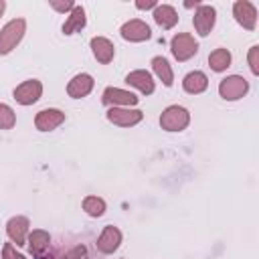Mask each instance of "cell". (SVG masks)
<instances>
[{
  "label": "cell",
  "instance_id": "1",
  "mask_svg": "<svg viewBox=\"0 0 259 259\" xmlns=\"http://www.w3.org/2000/svg\"><path fill=\"white\" fill-rule=\"evenodd\" d=\"M26 32V20L24 18H12L6 22L0 30V55H8L16 49V45L22 40Z\"/></svg>",
  "mask_w": 259,
  "mask_h": 259
},
{
  "label": "cell",
  "instance_id": "2",
  "mask_svg": "<svg viewBox=\"0 0 259 259\" xmlns=\"http://www.w3.org/2000/svg\"><path fill=\"white\" fill-rule=\"evenodd\" d=\"M190 123V111L182 105H168L160 115V125L166 132H182Z\"/></svg>",
  "mask_w": 259,
  "mask_h": 259
},
{
  "label": "cell",
  "instance_id": "3",
  "mask_svg": "<svg viewBox=\"0 0 259 259\" xmlns=\"http://www.w3.org/2000/svg\"><path fill=\"white\" fill-rule=\"evenodd\" d=\"M170 51H172V57L176 61L184 63L198 53V40L190 32H178L170 40Z\"/></svg>",
  "mask_w": 259,
  "mask_h": 259
},
{
  "label": "cell",
  "instance_id": "4",
  "mask_svg": "<svg viewBox=\"0 0 259 259\" xmlns=\"http://www.w3.org/2000/svg\"><path fill=\"white\" fill-rule=\"evenodd\" d=\"M249 91V81L241 75H229L225 79H221L219 83V95L225 101H237L243 99Z\"/></svg>",
  "mask_w": 259,
  "mask_h": 259
},
{
  "label": "cell",
  "instance_id": "5",
  "mask_svg": "<svg viewBox=\"0 0 259 259\" xmlns=\"http://www.w3.org/2000/svg\"><path fill=\"white\" fill-rule=\"evenodd\" d=\"M107 121H111L113 125L119 127H134L144 119V111L142 109H134V107H109L105 113Z\"/></svg>",
  "mask_w": 259,
  "mask_h": 259
},
{
  "label": "cell",
  "instance_id": "6",
  "mask_svg": "<svg viewBox=\"0 0 259 259\" xmlns=\"http://www.w3.org/2000/svg\"><path fill=\"white\" fill-rule=\"evenodd\" d=\"M101 101L107 107H134V105H138L140 97L136 93L119 89V87H105L101 93Z\"/></svg>",
  "mask_w": 259,
  "mask_h": 259
},
{
  "label": "cell",
  "instance_id": "7",
  "mask_svg": "<svg viewBox=\"0 0 259 259\" xmlns=\"http://www.w3.org/2000/svg\"><path fill=\"white\" fill-rule=\"evenodd\" d=\"M12 95H14L16 103H20V105H32L42 95V83L38 79H26V81H22L20 85L14 87Z\"/></svg>",
  "mask_w": 259,
  "mask_h": 259
},
{
  "label": "cell",
  "instance_id": "8",
  "mask_svg": "<svg viewBox=\"0 0 259 259\" xmlns=\"http://www.w3.org/2000/svg\"><path fill=\"white\" fill-rule=\"evenodd\" d=\"M214 22H217V8H214V6H210V4H200V6L194 10L192 24H194V30H196L200 36H208L210 30L214 28Z\"/></svg>",
  "mask_w": 259,
  "mask_h": 259
},
{
  "label": "cell",
  "instance_id": "9",
  "mask_svg": "<svg viewBox=\"0 0 259 259\" xmlns=\"http://www.w3.org/2000/svg\"><path fill=\"white\" fill-rule=\"evenodd\" d=\"M119 34H121L123 40H130V42H144V40H150L152 28L148 26V22H144V20H140V18H132V20H127V22L121 24Z\"/></svg>",
  "mask_w": 259,
  "mask_h": 259
},
{
  "label": "cell",
  "instance_id": "10",
  "mask_svg": "<svg viewBox=\"0 0 259 259\" xmlns=\"http://www.w3.org/2000/svg\"><path fill=\"white\" fill-rule=\"evenodd\" d=\"M28 233H30V221L22 214H16L6 223V235H8V239L14 247L26 245Z\"/></svg>",
  "mask_w": 259,
  "mask_h": 259
},
{
  "label": "cell",
  "instance_id": "11",
  "mask_svg": "<svg viewBox=\"0 0 259 259\" xmlns=\"http://www.w3.org/2000/svg\"><path fill=\"white\" fill-rule=\"evenodd\" d=\"M233 16L245 30H255L257 26V8L249 0H237L233 4Z\"/></svg>",
  "mask_w": 259,
  "mask_h": 259
},
{
  "label": "cell",
  "instance_id": "12",
  "mask_svg": "<svg viewBox=\"0 0 259 259\" xmlns=\"http://www.w3.org/2000/svg\"><path fill=\"white\" fill-rule=\"evenodd\" d=\"M63 121H65V111H61V109H57V107L40 109V111L34 115V127H36L38 132H53V130H57Z\"/></svg>",
  "mask_w": 259,
  "mask_h": 259
},
{
  "label": "cell",
  "instance_id": "13",
  "mask_svg": "<svg viewBox=\"0 0 259 259\" xmlns=\"http://www.w3.org/2000/svg\"><path fill=\"white\" fill-rule=\"evenodd\" d=\"M28 249L34 259H49V249H51V235L42 229H34L28 233Z\"/></svg>",
  "mask_w": 259,
  "mask_h": 259
},
{
  "label": "cell",
  "instance_id": "14",
  "mask_svg": "<svg viewBox=\"0 0 259 259\" xmlns=\"http://www.w3.org/2000/svg\"><path fill=\"white\" fill-rule=\"evenodd\" d=\"M97 251L99 253H103V255H111L113 251H117L119 249V245H121V231L117 229V227H113V225H107V227H103V231H101V235L97 237Z\"/></svg>",
  "mask_w": 259,
  "mask_h": 259
},
{
  "label": "cell",
  "instance_id": "15",
  "mask_svg": "<svg viewBox=\"0 0 259 259\" xmlns=\"http://www.w3.org/2000/svg\"><path fill=\"white\" fill-rule=\"evenodd\" d=\"M125 83L132 85L134 89H138L142 95H152L154 89H156V83H154V77L150 71L146 69H136L132 73L125 75Z\"/></svg>",
  "mask_w": 259,
  "mask_h": 259
},
{
  "label": "cell",
  "instance_id": "16",
  "mask_svg": "<svg viewBox=\"0 0 259 259\" xmlns=\"http://www.w3.org/2000/svg\"><path fill=\"white\" fill-rule=\"evenodd\" d=\"M93 77L89 73H77L69 83H67V95L71 99H81V97H87L91 91H93Z\"/></svg>",
  "mask_w": 259,
  "mask_h": 259
},
{
  "label": "cell",
  "instance_id": "17",
  "mask_svg": "<svg viewBox=\"0 0 259 259\" xmlns=\"http://www.w3.org/2000/svg\"><path fill=\"white\" fill-rule=\"evenodd\" d=\"M89 47H91L93 57H95L97 63H101V65H109V63L113 61V57H115V47H113V42H111L109 38H105V36H93L91 42H89Z\"/></svg>",
  "mask_w": 259,
  "mask_h": 259
},
{
  "label": "cell",
  "instance_id": "18",
  "mask_svg": "<svg viewBox=\"0 0 259 259\" xmlns=\"http://www.w3.org/2000/svg\"><path fill=\"white\" fill-rule=\"evenodd\" d=\"M154 22L160 26V28H164V30H170V28H174L176 24H178V12H176V8L174 6H170V4H158L156 8H154Z\"/></svg>",
  "mask_w": 259,
  "mask_h": 259
},
{
  "label": "cell",
  "instance_id": "19",
  "mask_svg": "<svg viewBox=\"0 0 259 259\" xmlns=\"http://www.w3.org/2000/svg\"><path fill=\"white\" fill-rule=\"evenodd\" d=\"M87 24V16H85V8L81 4H75V8L67 14V20L63 22V34H75L79 30H83Z\"/></svg>",
  "mask_w": 259,
  "mask_h": 259
},
{
  "label": "cell",
  "instance_id": "20",
  "mask_svg": "<svg viewBox=\"0 0 259 259\" xmlns=\"http://www.w3.org/2000/svg\"><path fill=\"white\" fill-rule=\"evenodd\" d=\"M206 87H208V77L202 71H190L182 79V89L190 95H198V93L206 91Z\"/></svg>",
  "mask_w": 259,
  "mask_h": 259
},
{
  "label": "cell",
  "instance_id": "21",
  "mask_svg": "<svg viewBox=\"0 0 259 259\" xmlns=\"http://www.w3.org/2000/svg\"><path fill=\"white\" fill-rule=\"evenodd\" d=\"M150 65H152L154 75H156L166 87H172V83H174V71H172L168 59H164V57H154Z\"/></svg>",
  "mask_w": 259,
  "mask_h": 259
},
{
  "label": "cell",
  "instance_id": "22",
  "mask_svg": "<svg viewBox=\"0 0 259 259\" xmlns=\"http://www.w3.org/2000/svg\"><path fill=\"white\" fill-rule=\"evenodd\" d=\"M231 61H233V57H231V53L227 51V49H214L210 55H208V65H210V69L214 71V73H223V71H227L229 67H231Z\"/></svg>",
  "mask_w": 259,
  "mask_h": 259
},
{
  "label": "cell",
  "instance_id": "23",
  "mask_svg": "<svg viewBox=\"0 0 259 259\" xmlns=\"http://www.w3.org/2000/svg\"><path fill=\"white\" fill-rule=\"evenodd\" d=\"M81 206H83V210H85L89 217H93V219L101 217V214L105 212V208H107L105 200H103L101 196H95V194L85 196V198H83V202H81Z\"/></svg>",
  "mask_w": 259,
  "mask_h": 259
},
{
  "label": "cell",
  "instance_id": "24",
  "mask_svg": "<svg viewBox=\"0 0 259 259\" xmlns=\"http://www.w3.org/2000/svg\"><path fill=\"white\" fill-rule=\"evenodd\" d=\"M16 123V113L10 105L0 103V130H12Z\"/></svg>",
  "mask_w": 259,
  "mask_h": 259
},
{
  "label": "cell",
  "instance_id": "25",
  "mask_svg": "<svg viewBox=\"0 0 259 259\" xmlns=\"http://www.w3.org/2000/svg\"><path fill=\"white\" fill-rule=\"evenodd\" d=\"M247 63H249V69L253 75H259V47L253 45L247 53Z\"/></svg>",
  "mask_w": 259,
  "mask_h": 259
},
{
  "label": "cell",
  "instance_id": "26",
  "mask_svg": "<svg viewBox=\"0 0 259 259\" xmlns=\"http://www.w3.org/2000/svg\"><path fill=\"white\" fill-rule=\"evenodd\" d=\"M49 6L53 8V10H57V12H61V14H69L73 8H75V2H71V0H65V2H59V0H51L49 2Z\"/></svg>",
  "mask_w": 259,
  "mask_h": 259
},
{
  "label": "cell",
  "instance_id": "27",
  "mask_svg": "<svg viewBox=\"0 0 259 259\" xmlns=\"http://www.w3.org/2000/svg\"><path fill=\"white\" fill-rule=\"evenodd\" d=\"M2 259H26V257L22 253H18L12 243H4V247H2Z\"/></svg>",
  "mask_w": 259,
  "mask_h": 259
},
{
  "label": "cell",
  "instance_id": "28",
  "mask_svg": "<svg viewBox=\"0 0 259 259\" xmlns=\"http://www.w3.org/2000/svg\"><path fill=\"white\" fill-rule=\"evenodd\" d=\"M156 6H158V2H156V0H148V2L138 0V2H136V8H138V10H154Z\"/></svg>",
  "mask_w": 259,
  "mask_h": 259
},
{
  "label": "cell",
  "instance_id": "29",
  "mask_svg": "<svg viewBox=\"0 0 259 259\" xmlns=\"http://www.w3.org/2000/svg\"><path fill=\"white\" fill-rule=\"evenodd\" d=\"M202 2H198V0H194V2H184V8H198Z\"/></svg>",
  "mask_w": 259,
  "mask_h": 259
},
{
  "label": "cell",
  "instance_id": "30",
  "mask_svg": "<svg viewBox=\"0 0 259 259\" xmlns=\"http://www.w3.org/2000/svg\"><path fill=\"white\" fill-rule=\"evenodd\" d=\"M4 10H6V2H4V0H0V16L4 14Z\"/></svg>",
  "mask_w": 259,
  "mask_h": 259
}]
</instances>
